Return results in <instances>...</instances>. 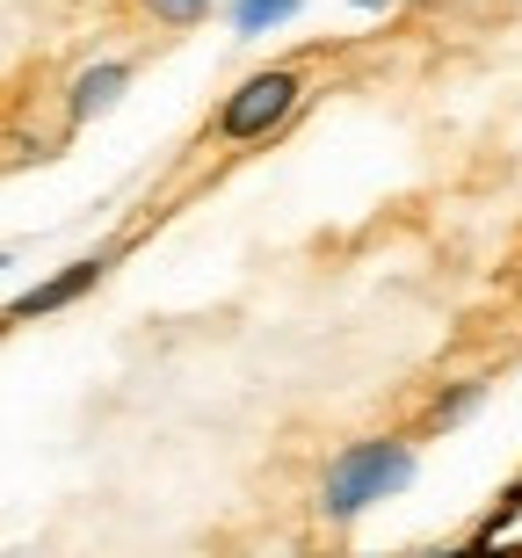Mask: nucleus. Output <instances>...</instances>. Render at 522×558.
Listing matches in <instances>:
<instances>
[{
    "label": "nucleus",
    "instance_id": "obj_7",
    "mask_svg": "<svg viewBox=\"0 0 522 558\" xmlns=\"http://www.w3.org/2000/svg\"><path fill=\"white\" fill-rule=\"evenodd\" d=\"M210 8L218 0H138V15L153 29H196V22H210Z\"/></svg>",
    "mask_w": 522,
    "mask_h": 558
},
{
    "label": "nucleus",
    "instance_id": "obj_2",
    "mask_svg": "<svg viewBox=\"0 0 522 558\" xmlns=\"http://www.w3.org/2000/svg\"><path fill=\"white\" fill-rule=\"evenodd\" d=\"M298 109H305V73L298 65H262L218 102L210 131H218V145H269Z\"/></svg>",
    "mask_w": 522,
    "mask_h": 558
},
{
    "label": "nucleus",
    "instance_id": "obj_4",
    "mask_svg": "<svg viewBox=\"0 0 522 558\" xmlns=\"http://www.w3.org/2000/svg\"><path fill=\"white\" fill-rule=\"evenodd\" d=\"M131 81H138V59H124V51H102V59H87L73 81H65V124L81 131L95 124V117H109V109L131 95Z\"/></svg>",
    "mask_w": 522,
    "mask_h": 558
},
{
    "label": "nucleus",
    "instance_id": "obj_5",
    "mask_svg": "<svg viewBox=\"0 0 522 558\" xmlns=\"http://www.w3.org/2000/svg\"><path fill=\"white\" fill-rule=\"evenodd\" d=\"M305 15V0H226V29L240 44H262V37H276L283 22H298Z\"/></svg>",
    "mask_w": 522,
    "mask_h": 558
},
{
    "label": "nucleus",
    "instance_id": "obj_9",
    "mask_svg": "<svg viewBox=\"0 0 522 558\" xmlns=\"http://www.w3.org/2000/svg\"><path fill=\"white\" fill-rule=\"evenodd\" d=\"M8 327H15V319H8V312H0V333H8Z\"/></svg>",
    "mask_w": 522,
    "mask_h": 558
},
{
    "label": "nucleus",
    "instance_id": "obj_3",
    "mask_svg": "<svg viewBox=\"0 0 522 558\" xmlns=\"http://www.w3.org/2000/svg\"><path fill=\"white\" fill-rule=\"evenodd\" d=\"M117 254H124V247H95V254H81V262H65V269H51L44 283H29L15 305H8V319H51V312L81 305L87 290L102 283L109 269H117Z\"/></svg>",
    "mask_w": 522,
    "mask_h": 558
},
{
    "label": "nucleus",
    "instance_id": "obj_6",
    "mask_svg": "<svg viewBox=\"0 0 522 558\" xmlns=\"http://www.w3.org/2000/svg\"><path fill=\"white\" fill-rule=\"evenodd\" d=\"M486 392H494L486 377H458V385H442V392L428 399V428H464V421L486 407Z\"/></svg>",
    "mask_w": 522,
    "mask_h": 558
},
{
    "label": "nucleus",
    "instance_id": "obj_8",
    "mask_svg": "<svg viewBox=\"0 0 522 558\" xmlns=\"http://www.w3.org/2000/svg\"><path fill=\"white\" fill-rule=\"evenodd\" d=\"M428 558H508L501 537H472V544H450V551H428Z\"/></svg>",
    "mask_w": 522,
    "mask_h": 558
},
{
    "label": "nucleus",
    "instance_id": "obj_1",
    "mask_svg": "<svg viewBox=\"0 0 522 558\" xmlns=\"http://www.w3.org/2000/svg\"><path fill=\"white\" fill-rule=\"evenodd\" d=\"M414 478H421V442H414V435H399V428L355 435V442H341V450L319 464L313 522H319V530H355L371 508H385V500L406 494Z\"/></svg>",
    "mask_w": 522,
    "mask_h": 558
},
{
    "label": "nucleus",
    "instance_id": "obj_10",
    "mask_svg": "<svg viewBox=\"0 0 522 558\" xmlns=\"http://www.w3.org/2000/svg\"><path fill=\"white\" fill-rule=\"evenodd\" d=\"M0 269H8V254H0Z\"/></svg>",
    "mask_w": 522,
    "mask_h": 558
}]
</instances>
